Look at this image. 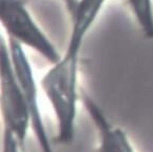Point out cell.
<instances>
[{
	"instance_id": "1",
	"label": "cell",
	"mask_w": 153,
	"mask_h": 152,
	"mask_svg": "<svg viewBox=\"0 0 153 152\" xmlns=\"http://www.w3.org/2000/svg\"><path fill=\"white\" fill-rule=\"evenodd\" d=\"M0 118L2 129L7 130L27 149L31 119L18 83L9 41L0 33Z\"/></svg>"
},
{
	"instance_id": "2",
	"label": "cell",
	"mask_w": 153,
	"mask_h": 152,
	"mask_svg": "<svg viewBox=\"0 0 153 152\" xmlns=\"http://www.w3.org/2000/svg\"><path fill=\"white\" fill-rule=\"evenodd\" d=\"M0 25L7 38L36 52L50 65L60 59L61 54L37 25L23 0H0Z\"/></svg>"
},
{
	"instance_id": "3",
	"label": "cell",
	"mask_w": 153,
	"mask_h": 152,
	"mask_svg": "<svg viewBox=\"0 0 153 152\" xmlns=\"http://www.w3.org/2000/svg\"><path fill=\"white\" fill-rule=\"evenodd\" d=\"M7 41H9L14 70L20 85L25 105L29 110L31 131L33 132L34 136L36 137L37 144L41 152H54L40 110V104H39L40 85L37 83L32 63L25 52V48L18 41L11 38H7Z\"/></svg>"
},
{
	"instance_id": "4",
	"label": "cell",
	"mask_w": 153,
	"mask_h": 152,
	"mask_svg": "<svg viewBox=\"0 0 153 152\" xmlns=\"http://www.w3.org/2000/svg\"><path fill=\"white\" fill-rule=\"evenodd\" d=\"M81 103L97 132L98 143L95 152H136L126 132L109 119L92 97L82 92Z\"/></svg>"
},
{
	"instance_id": "5",
	"label": "cell",
	"mask_w": 153,
	"mask_h": 152,
	"mask_svg": "<svg viewBox=\"0 0 153 152\" xmlns=\"http://www.w3.org/2000/svg\"><path fill=\"white\" fill-rule=\"evenodd\" d=\"M127 2L145 36L153 39V1L127 0Z\"/></svg>"
},
{
	"instance_id": "6",
	"label": "cell",
	"mask_w": 153,
	"mask_h": 152,
	"mask_svg": "<svg viewBox=\"0 0 153 152\" xmlns=\"http://www.w3.org/2000/svg\"><path fill=\"white\" fill-rule=\"evenodd\" d=\"M65 3H67V7H68V10H69V12L71 11V10L73 9V7L75 5V3H76L77 0H65Z\"/></svg>"
}]
</instances>
